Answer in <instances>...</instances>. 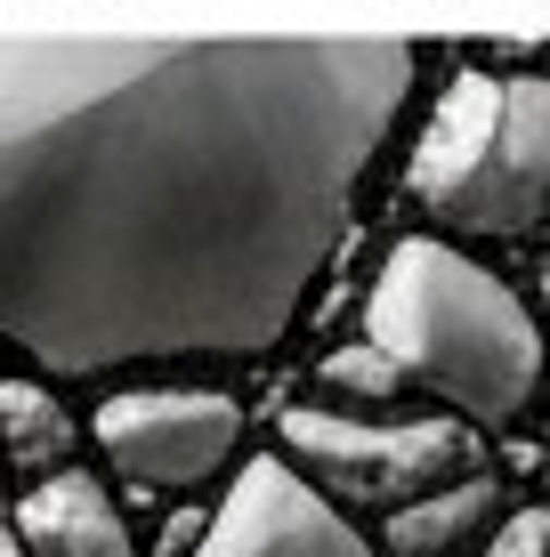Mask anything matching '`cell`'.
<instances>
[{
    "mask_svg": "<svg viewBox=\"0 0 550 557\" xmlns=\"http://www.w3.org/2000/svg\"><path fill=\"white\" fill-rule=\"evenodd\" d=\"M405 202L445 243H526L550 219V89L535 65H462L405 153Z\"/></svg>",
    "mask_w": 550,
    "mask_h": 557,
    "instance_id": "cell-3",
    "label": "cell"
},
{
    "mask_svg": "<svg viewBox=\"0 0 550 557\" xmlns=\"http://www.w3.org/2000/svg\"><path fill=\"white\" fill-rule=\"evenodd\" d=\"M365 339L396 363L405 388L462 429L494 436L535 412L542 388V332L486 259L445 235H396L365 292Z\"/></svg>",
    "mask_w": 550,
    "mask_h": 557,
    "instance_id": "cell-2",
    "label": "cell"
},
{
    "mask_svg": "<svg viewBox=\"0 0 550 557\" xmlns=\"http://www.w3.org/2000/svg\"><path fill=\"white\" fill-rule=\"evenodd\" d=\"M186 557H381L365 533V517L332 509L300 469L259 445L235 460L227 493L203 509V533L186 542Z\"/></svg>",
    "mask_w": 550,
    "mask_h": 557,
    "instance_id": "cell-6",
    "label": "cell"
},
{
    "mask_svg": "<svg viewBox=\"0 0 550 557\" xmlns=\"http://www.w3.org/2000/svg\"><path fill=\"white\" fill-rule=\"evenodd\" d=\"M89 445L130 493H203L243 460V405L227 388H122L89 412Z\"/></svg>",
    "mask_w": 550,
    "mask_h": 557,
    "instance_id": "cell-5",
    "label": "cell"
},
{
    "mask_svg": "<svg viewBox=\"0 0 550 557\" xmlns=\"http://www.w3.org/2000/svg\"><path fill=\"white\" fill-rule=\"evenodd\" d=\"M502 509H510V485H502L494 460H486V469L453 476V485L421 493V502L389 509L381 533H372V549L381 557H478V542L494 533Z\"/></svg>",
    "mask_w": 550,
    "mask_h": 557,
    "instance_id": "cell-8",
    "label": "cell"
},
{
    "mask_svg": "<svg viewBox=\"0 0 550 557\" xmlns=\"http://www.w3.org/2000/svg\"><path fill=\"white\" fill-rule=\"evenodd\" d=\"M421 73L413 33H0V339L49 380L283 348Z\"/></svg>",
    "mask_w": 550,
    "mask_h": 557,
    "instance_id": "cell-1",
    "label": "cell"
},
{
    "mask_svg": "<svg viewBox=\"0 0 550 557\" xmlns=\"http://www.w3.org/2000/svg\"><path fill=\"white\" fill-rule=\"evenodd\" d=\"M9 533H16L25 557H146L122 502H113V485L89 476L82 460L57 469V476H33L9 509Z\"/></svg>",
    "mask_w": 550,
    "mask_h": 557,
    "instance_id": "cell-7",
    "label": "cell"
},
{
    "mask_svg": "<svg viewBox=\"0 0 550 557\" xmlns=\"http://www.w3.org/2000/svg\"><path fill=\"white\" fill-rule=\"evenodd\" d=\"M0 557H25V549H16V533H9V525H0Z\"/></svg>",
    "mask_w": 550,
    "mask_h": 557,
    "instance_id": "cell-12",
    "label": "cell"
},
{
    "mask_svg": "<svg viewBox=\"0 0 550 557\" xmlns=\"http://www.w3.org/2000/svg\"><path fill=\"white\" fill-rule=\"evenodd\" d=\"M73 453H82V420L65 396L49 380H0V460L33 485V476L73 469Z\"/></svg>",
    "mask_w": 550,
    "mask_h": 557,
    "instance_id": "cell-9",
    "label": "cell"
},
{
    "mask_svg": "<svg viewBox=\"0 0 550 557\" xmlns=\"http://www.w3.org/2000/svg\"><path fill=\"white\" fill-rule=\"evenodd\" d=\"M316 388H325L332 412H396L405 405V380H396V363L372 348V339H349V348H325L316 363Z\"/></svg>",
    "mask_w": 550,
    "mask_h": 557,
    "instance_id": "cell-10",
    "label": "cell"
},
{
    "mask_svg": "<svg viewBox=\"0 0 550 557\" xmlns=\"http://www.w3.org/2000/svg\"><path fill=\"white\" fill-rule=\"evenodd\" d=\"M283 469H300L332 509H405L421 493L453 485V476L486 469L478 429L445 412H332V405H292L276 420V445Z\"/></svg>",
    "mask_w": 550,
    "mask_h": 557,
    "instance_id": "cell-4",
    "label": "cell"
},
{
    "mask_svg": "<svg viewBox=\"0 0 550 557\" xmlns=\"http://www.w3.org/2000/svg\"><path fill=\"white\" fill-rule=\"evenodd\" d=\"M550 549V517H542V502H510L502 517H494V533L478 542V557H542Z\"/></svg>",
    "mask_w": 550,
    "mask_h": 557,
    "instance_id": "cell-11",
    "label": "cell"
}]
</instances>
